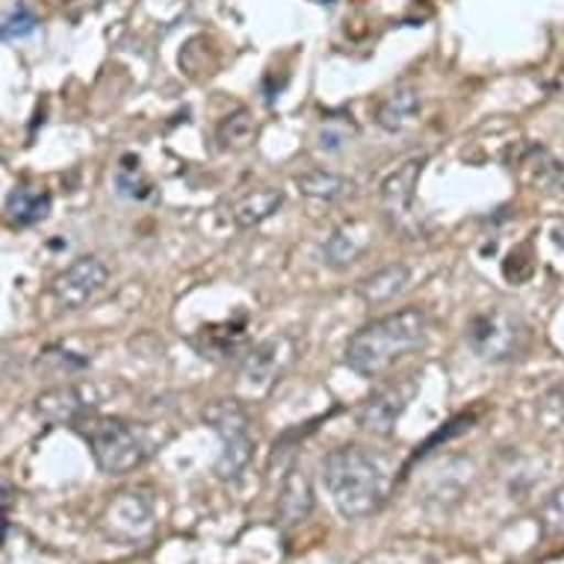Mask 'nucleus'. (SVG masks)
Returning <instances> with one entry per match:
<instances>
[{"label":"nucleus","mask_w":564,"mask_h":564,"mask_svg":"<svg viewBox=\"0 0 564 564\" xmlns=\"http://www.w3.org/2000/svg\"><path fill=\"white\" fill-rule=\"evenodd\" d=\"M467 343L481 361H511L529 346V325L506 307H485L467 325Z\"/></svg>","instance_id":"4"},{"label":"nucleus","mask_w":564,"mask_h":564,"mask_svg":"<svg viewBox=\"0 0 564 564\" xmlns=\"http://www.w3.org/2000/svg\"><path fill=\"white\" fill-rule=\"evenodd\" d=\"M75 429L86 437L98 470L107 476H124V473L137 470L151 455V441L145 429L119 420V416L89 414Z\"/></svg>","instance_id":"3"},{"label":"nucleus","mask_w":564,"mask_h":564,"mask_svg":"<svg viewBox=\"0 0 564 564\" xmlns=\"http://www.w3.org/2000/svg\"><path fill=\"white\" fill-rule=\"evenodd\" d=\"M51 214V193L42 186H15L7 195V219L12 228H30V225L42 223Z\"/></svg>","instance_id":"12"},{"label":"nucleus","mask_w":564,"mask_h":564,"mask_svg":"<svg viewBox=\"0 0 564 564\" xmlns=\"http://www.w3.org/2000/svg\"><path fill=\"white\" fill-rule=\"evenodd\" d=\"M296 184L302 193L311 195V198H319V202H334V198H340L349 189V184L343 177L323 172V169H311L305 175H299Z\"/></svg>","instance_id":"17"},{"label":"nucleus","mask_w":564,"mask_h":564,"mask_svg":"<svg viewBox=\"0 0 564 564\" xmlns=\"http://www.w3.org/2000/svg\"><path fill=\"white\" fill-rule=\"evenodd\" d=\"M202 416L204 423L223 437V455L216 462V473L223 479H234L249 464L251 449H254L246 408L240 402H234V399H216V402L204 408Z\"/></svg>","instance_id":"5"},{"label":"nucleus","mask_w":564,"mask_h":564,"mask_svg":"<svg viewBox=\"0 0 564 564\" xmlns=\"http://www.w3.org/2000/svg\"><path fill=\"white\" fill-rule=\"evenodd\" d=\"M514 172H518L529 186L544 189V193H564V163L553 158L544 145H527L514 160Z\"/></svg>","instance_id":"11"},{"label":"nucleus","mask_w":564,"mask_h":564,"mask_svg":"<svg viewBox=\"0 0 564 564\" xmlns=\"http://www.w3.org/2000/svg\"><path fill=\"white\" fill-rule=\"evenodd\" d=\"M541 527H544L546 535H562L564 532V485L555 488L550 497L541 506Z\"/></svg>","instance_id":"21"},{"label":"nucleus","mask_w":564,"mask_h":564,"mask_svg":"<svg viewBox=\"0 0 564 564\" xmlns=\"http://www.w3.org/2000/svg\"><path fill=\"white\" fill-rule=\"evenodd\" d=\"M420 172H423V160H408L405 166H399L397 172L381 184V210L388 214L393 228L408 234L411 240H416V237L423 234L420 214L414 210Z\"/></svg>","instance_id":"7"},{"label":"nucleus","mask_w":564,"mask_h":564,"mask_svg":"<svg viewBox=\"0 0 564 564\" xmlns=\"http://www.w3.org/2000/svg\"><path fill=\"white\" fill-rule=\"evenodd\" d=\"M429 337V316L423 307H402L379 316L355 332L346 343V364L364 379H379L397 367L405 355L423 349Z\"/></svg>","instance_id":"2"},{"label":"nucleus","mask_w":564,"mask_h":564,"mask_svg":"<svg viewBox=\"0 0 564 564\" xmlns=\"http://www.w3.org/2000/svg\"><path fill=\"white\" fill-rule=\"evenodd\" d=\"M107 278H110V269L104 267V260L86 254L54 278L51 296L63 311H80L107 288Z\"/></svg>","instance_id":"8"},{"label":"nucleus","mask_w":564,"mask_h":564,"mask_svg":"<svg viewBox=\"0 0 564 564\" xmlns=\"http://www.w3.org/2000/svg\"><path fill=\"white\" fill-rule=\"evenodd\" d=\"M325 488L346 520H364L384 506L393 488V470L384 455L364 446H340L325 455Z\"/></svg>","instance_id":"1"},{"label":"nucleus","mask_w":564,"mask_h":564,"mask_svg":"<svg viewBox=\"0 0 564 564\" xmlns=\"http://www.w3.org/2000/svg\"><path fill=\"white\" fill-rule=\"evenodd\" d=\"M36 411L51 423H65V426H77L86 416L95 414V397L86 384H63V388H51L39 393Z\"/></svg>","instance_id":"10"},{"label":"nucleus","mask_w":564,"mask_h":564,"mask_svg":"<svg viewBox=\"0 0 564 564\" xmlns=\"http://www.w3.org/2000/svg\"><path fill=\"white\" fill-rule=\"evenodd\" d=\"M416 397V379L405 376L379 388L358 411V426L372 432V435L388 437L393 435L399 416L405 414V408L411 405V399Z\"/></svg>","instance_id":"9"},{"label":"nucleus","mask_w":564,"mask_h":564,"mask_svg":"<svg viewBox=\"0 0 564 564\" xmlns=\"http://www.w3.org/2000/svg\"><path fill=\"white\" fill-rule=\"evenodd\" d=\"M216 137L223 142L225 149H242V145H249L251 137H254V121L246 110H237L234 116L223 119L219 130H216Z\"/></svg>","instance_id":"18"},{"label":"nucleus","mask_w":564,"mask_h":564,"mask_svg":"<svg viewBox=\"0 0 564 564\" xmlns=\"http://www.w3.org/2000/svg\"><path fill=\"white\" fill-rule=\"evenodd\" d=\"M284 202V193L281 189H272V186H263V189H251L240 198V202L234 204V223L240 225V228H254L263 219L275 214L278 207Z\"/></svg>","instance_id":"15"},{"label":"nucleus","mask_w":564,"mask_h":564,"mask_svg":"<svg viewBox=\"0 0 564 564\" xmlns=\"http://www.w3.org/2000/svg\"><path fill=\"white\" fill-rule=\"evenodd\" d=\"M296 361V340L290 334H278L258 343L240 364V390L246 397H263L275 388V381Z\"/></svg>","instance_id":"6"},{"label":"nucleus","mask_w":564,"mask_h":564,"mask_svg":"<svg viewBox=\"0 0 564 564\" xmlns=\"http://www.w3.org/2000/svg\"><path fill=\"white\" fill-rule=\"evenodd\" d=\"M416 112H420V93H416L414 86H402V89L390 93L388 98L379 104L376 121H379L381 130L399 133V130H405L408 124L416 119Z\"/></svg>","instance_id":"13"},{"label":"nucleus","mask_w":564,"mask_h":564,"mask_svg":"<svg viewBox=\"0 0 564 564\" xmlns=\"http://www.w3.org/2000/svg\"><path fill=\"white\" fill-rule=\"evenodd\" d=\"M36 24L39 19L30 12V7H15V10L3 19V24H0V33H3V39L7 42H12V39H28L30 33H36Z\"/></svg>","instance_id":"20"},{"label":"nucleus","mask_w":564,"mask_h":564,"mask_svg":"<svg viewBox=\"0 0 564 564\" xmlns=\"http://www.w3.org/2000/svg\"><path fill=\"white\" fill-rule=\"evenodd\" d=\"M364 246H367V234H361V237H351L349 228H343V231H337L332 240H328L325 254H328L332 263H351V260L361 254Z\"/></svg>","instance_id":"19"},{"label":"nucleus","mask_w":564,"mask_h":564,"mask_svg":"<svg viewBox=\"0 0 564 564\" xmlns=\"http://www.w3.org/2000/svg\"><path fill=\"white\" fill-rule=\"evenodd\" d=\"M408 284V269L405 267H388L372 272L370 278H364L358 284V293H361L364 302L370 305H381V302H390L393 296H399Z\"/></svg>","instance_id":"16"},{"label":"nucleus","mask_w":564,"mask_h":564,"mask_svg":"<svg viewBox=\"0 0 564 564\" xmlns=\"http://www.w3.org/2000/svg\"><path fill=\"white\" fill-rule=\"evenodd\" d=\"M314 509V490L302 470H290L284 479L281 497H278V514L284 523H302Z\"/></svg>","instance_id":"14"}]
</instances>
